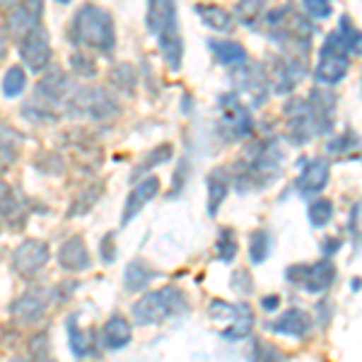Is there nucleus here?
<instances>
[{"label": "nucleus", "instance_id": "1", "mask_svg": "<svg viewBox=\"0 0 362 362\" xmlns=\"http://www.w3.org/2000/svg\"><path fill=\"white\" fill-rule=\"evenodd\" d=\"M288 140L295 145H307L314 138L334 131L336 95L324 90V85L309 92V97H293L283 107Z\"/></svg>", "mask_w": 362, "mask_h": 362}, {"label": "nucleus", "instance_id": "2", "mask_svg": "<svg viewBox=\"0 0 362 362\" xmlns=\"http://www.w3.org/2000/svg\"><path fill=\"white\" fill-rule=\"evenodd\" d=\"M285 150L280 148V140L276 136L261 138L254 145L244 150L235 169L230 172L232 184L239 194L249 191H264L283 174Z\"/></svg>", "mask_w": 362, "mask_h": 362}, {"label": "nucleus", "instance_id": "3", "mask_svg": "<svg viewBox=\"0 0 362 362\" xmlns=\"http://www.w3.org/2000/svg\"><path fill=\"white\" fill-rule=\"evenodd\" d=\"M264 32L283 54H293L300 58H309L314 37V20L295 8L293 3H283L273 10H266Z\"/></svg>", "mask_w": 362, "mask_h": 362}, {"label": "nucleus", "instance_id": "4", "mask_svg": "<svg viewBox=\"0 0 362 362\" xmlns=\"http://www.w3.org/2000/svg\"><path fill=\"white\" fill-rule=\"evenodd\" d=\"M75 85L66 70L46 68L44 78L34 87V95L22 104V116L32 124H56L66 116V104Z\"/></svg>", "mask_w": 362, "mask_h": 362}, {"label": "nucleus", "instance_id": "5", "mask_svg": "<svg viewBox=\"0 0 362 362\" xmlns=\"http://www.w3.org/2000/svg\"><path fill=\"white\" fill-rule=\"evenodd\" d=\"M68 37L78 49L95 51V54L112 58L116 51V25L109 10L102 5L85 3L75 10L68 25Z\"/></svg>", "mask_w": 362, "mask_h": 362}, {"label": "nucleus", "instance_id": "6", "mask_svg": "<svg viewBox=\"0 0 362 362\" xmlns=\"http://www.w3.org/2000/svg\"><path fill=\"white\" fill-rule=\"evenodd\" d=\"M145 25L157 39L167 68L172 73H179L181 66H184V39H181L177 0H148Z\"/></svg>", "mask_w": 362, "mask_h": 362}, {"label": "nucleus", "instance_id": "7", "mask_svg": "<svg viewBox=\"0 0 362 362\" xmlns=\"http://www.w3.org/2000/svg\"><path fill=\"white\" fill-rule=\"evenodd\" d=\"M189 312V295L181 288L165 285L160 290H150L133 305L131 314L138 326H160L165 321Z\"/></svg>", "mask_w": 362, "mask_h": 362}, {"label": "nucleus", "instance_id": "8", "mask_svg": "<svg viewBox=\"0 0 362 362\" xmlns=\"http://www.w3.org/2000/svg\"><path fill=\"white\" fill-rule=\"evenodd\" d=\"M121 114L119 102L104 87H78L75 85L73 95L66 104V116L70 119H85L95 124H107Z\"/></svg>", "mask_w": 362, "mask_h": 362}, {"label": "nucleus", "instance_id": "9", "mask_svg": "<svg viewBox=\"0 0 362 362\" xmlns=\"http://www.w3.org/2000/svg\"><path fill=\"white\" fill-rule=\"evenodd\" d=\"M220 119H218V133L225 143H242L249 136H254V119L251 109L242 102V97L235 92H225L218 97Z\"/></svg>", "mask_w": 362, "mask_h": 362}, {"label": "nucleus", "instance_id": "10", "mask_svg": "<svg viewBox=\"0 0 362 362\" xmlns=\"http://www.w3.org/2000/svg\"><path fill=\"white\" fill-rule=\"evenodd\" d=\"M266 75L268 90L276 92V95H290L295 92V87L300 85V80L307 73V58L293 56V54H271L261 63Z\"/></svg>", "mask_w": 362, "mask_h": 362}, {"label": "nucleus", "instance_id": "11", "mask_svg": "<svg viewBox=\"0 0 362 362\" xmlns=\"http://www.w3.org/2000/svg\"><path fill=\"white\" fill-rule=\"evenodd\" d=\"M350 73V54L343 46L341 37L331 32L319 46L317 66H314V80L324 87H336L341 80H346Z\"/></svg>", "mask_w": 362, "mask_h": 362}, {"label": "nucleus", "instance_id": "12", "mask_svg": "<svg viewBox=\"0 0 362 362\" xmlns=\"http://www.w3.org/2000/svg\"><path fill=\"white\" fill-rule=\"evenodd\" d=\"M208 314L213 321H225V326L220 329V338L227 343H237L251 336L254 331V312L247 302H225V300H213L208 307Z\"/></svg>", "mask_w": 362, "mask_h": 362}, {"label": "nucleus", "instance_id": "13", "mask_svg": "<svg viewBox=\"0 0 362 362\" xmlns=\"http://www.w3.org/2000/svg\"><path fill=\"white\" fill-rule=\"evenodd\" d=\"M338 278L336 264H331V259L317 261V264H293L285 271V280L293 288L305 290L309 295H324L326 290L334 288Z\"/></svg>", "mask_w": 362, "mask_h": 362}, {"label": "nucleus", "instance_id": "14", "mask_svg": "<svg viewBox=\"0 0 362 362\" xmlns=\"http://www.w3.org/2000/svg\"><path fill=\"white\" fill-rule=\"evenodd\" d=\"M56 302V290L54 288H44V285H34V288L25 290L17 300L10 305V317H13L17 324L29 326L37 324L46 317L49 307Z\"/></svg>", "mask_w": 362, "mask_h": 362}, {"label": "nucleus", "instance_id": "15", "mask_svg": "<svg viewBox=\"0 0 362 362\" xmlns=\"http://www.w3.org/2000/svg\"><path fill=\"white\" fill-rule=\"evenodd\" d=\"M230 83H232V92L239 97H247L251 107H261L268 99V95H271L261 63L254 66V63L244 61L242 66H235L230 70Z\"/></svg>", "mask_w": 362, "mask_h": 362}, {"label": "nucleus", "instance_id": "16", "mask_svg": "<svg viewBox=\"0 0 362 362\" xmlns=\"http://www.w3.org/2000/svg\"><path fill=\"white\" fill-rule=\"evenodd\" d=\"M49 261H51V247L44 239H25L22 244H17L13 256H10L13 271L25 280L37 278Z\"/></svg>", "mask_w": 362, "mask_h": 362}, {"label": "nucleus", "instance_id": "17", "mask_svg": "<svg viewBox=\"0 0 362 362\" xmlns=\"http://www.w3.org/2000/svg\"><path fill=\"white\" fill-rule=\"evenodd\" d=\"M17 54H20V61L25 63L27 70L32 73H44L46 68L51 66V58H54V51H51V37L46 32L44 25H39L37 29L22 37L17 42Z\"/></svg>", "mask_w": 362, "mask_h": 362}, {"label": "nucleus", "instance_id": "18", "mask_svg": "<svg viewBox=\"0 0 362 362\" xmlns=\"http://www.w3.org/2000/svg\"><path fill=\"white\" fill-rule=\"evenodd\" d=\"M44 0H20L5 15V34L15 42L27 37L32 29L44 25Z\"/></svg>", "mask_w": 362, "mask_h": 362}, {"label": "nucleus", "instance_id": "19", "mask_svg": "<svg viewBox=\"0 0 362 362\" xmlns=\"http://www.w3.org/2000/svg\"><path fill=\"white\" fill-rule=\"evenodd\" d=\"M302 172L300 177L295 181V191L300 194L302 198H312L321 194V191L329 186V179H331V162L326 157H312V160L302 162Z\"/></svg>", "mask_w": 362, "mask_h": 362}, {"label": "nucleus", "instance_id": "20", "mask_svg": "<svg viewBox=\"0 0 362 362\" xmlns=\"http://www.w3.org/2000/svg\"><path fill=\"white\" fill-rule=\"evenodd\" d=\"M266 329L271 331V334L302 341V338H307L309 331L314 329V319H312V314L305 312V309L290 307V309H285L283 314H278L273 321H266Z\"/></svg>", "mask_w": 362, "mask_h": 362}, {"label": "nucleus", "instance_id": "21", "mask_svg": "<svg viewBox=\"0 0 362 362\" xmlns=\"http://www.w3.org/2000/svg\"><path fill=\"white\" fill-rule=\"evenodd\" d=\"M160 186H162V181H160V177H155V174L140 179L138 184L133 186L131 194H128V198H126L124 213H121V227H126L133 218H138L140 210H143L157 194H160Z\"/></svg>", "mask_w": 362, "mask_h": 362}, {"label": "nucleus", "instance_id": "22", "mask_svg": "<svg viewBox=\"0 0 362 362\" xmlns=\"http://www.w3.org/2000/svg\"><path fill=\"white\" fill-rule=\"evenodd\" d=\"M58 266H61V271H68V273L90 271L92 256H90V249H87L83 235H73L61 244V249H58Z\"/></svg>", "mask_w": 362, "mask_h": 362}, {"label": "nucleus", "instance_id": "23", "mask_svg": "<svg viewBox=\"0 0 362 362\" xmlns=\"http://www.w3.org/2000/svg\"><path fill=\"white\" fill-rule=\"evenodd\" d=\"M131 341H133V329L126 317L114 314V317L104 321L102 331H99V346L104 350H112V353L114 350H124Z\"/></svg>", "mask_w": 362, "mask_h": 362}, {"label": "nucleus", "instance_id": "24", "mask_svg": "<svg viewBox=\"0 0 362 362\" xmlns=\"http://www.w3.org/2000/svg\"><path fill=\"white\" fill-rule=\"evenodd\" d=\"M66 336H68V348L75 358H90L95 355V331H85L78 324V314H70L66 319Z\"/></svg>", "mask_w": 362, "mask_h": 362}, {"label": "nucleus", "instance_id": "25", "mask_svg": "<svg viewBox=\"0 0 362 362\" xmlns=\"http://www.w3.org/2000/svg\"><path fill=\"white\" fill-rule=\"evenodd\" d=\"M162 273L157 271L148 264V261L143 259H133L126 264V271H124V288L126 293H140V290H145L150 283H153L155 278H160Z\"/></svg>", "mask_w": 362, "mask_h": 362}, {"label": "nucleus", "instance_id": "26", "mask_svg": "<svg viewBox=\"0 0 362 362\" xmlns=\"http://www.w3.org/2000/svg\"><path fill=\"white\" fill-rule=\"evenodd\" d=\"M230 186H232L230 169H213V172L208 174L206 189H208V215L210 218L218 215L220 206H223L227 194H230Z\"/></svg>", "mask_w": 362, "mask_h": 362}, {"label": "nucleus", "instance_id": "27", "mask_svg": "<svg viewBox=\"0 0 362 362\" xmlns=\"http://www.w3.org/2000/svg\"><path fill=\"white\" fill-rule=\"evenodd\" d=\"M208 49L213 51L215 61H218L220 66H227V68L242 66L244 61H249L247 49H244L239 42H232V39H210Z\"/></svg>", "mask_w": 362, "mask_h": 362}, {"label": "nucleus", "instance_id": "28", "mask_svg": "<svg viewBox=\"0 0 362 362\" xmlns=\"http://www.w3.org/2000/svg\"><path fill=\"white\" fill-rule=\"evenodd\" d=\"M194 10H196V15L201 17L203 25L210 27L213 32H230L232 25H235V17H232V13H227L223 5L198 3Z\"/></svg>", "mask_w": 362, "mask_h": 362}, {"label": "nucleus", "instance_id": "29", "mask_svg": "<svg viewBox=\"0 0 362 362\" xmlns=\"http://www.w3.org/2000/svg\"><path fill=\"white\" fill-rule=\"evenodd\" d=\"M25 215V201L17 194L8 181L0 179V220L5 223H17Z\"/></svg>", "mask_w": 362, "mask_h": 362}, {"label": "nucleus", "instance_id": "30", "mask_svg": "<svg viewBox=\"0 0 362 362\" xmlns=\"http://www.w3.org/2000/svg\"><path fill=\"white\" fill-rule=\"evenodd\" d=\"M273 251V235L264 227H259V230L251 232L249 237V261L254 266H261L268 261V256H271Z\"/></svg>", "mask_w": 362, "mask_h": 362}, {"label": "nucleus", "instance_id": "31", "mask_svg": "<svg viewBox=\"0 0 362 362\" xmlns=\"http://www.w3.org/2000/svg\"><path fill=\"white\" fill-rule=\"evenodd\" d=\"M172 155H174V148H172L169 143L157 145V148H153L148 155H145V160H140V162H138V167L133 169L131 179H133V181H138L140 177H143V174L153 172L155 167H160V165H165V162L172 160Z\"/></svg>", "mask_w": 362, "mask_h": 362}, {"label": "nucleus", "instance_id": "32", "mask_svg": "<svg viewBox=\"0 0 362 362\" xmlns=\"http://www.w3.org/2000/svg\"><path fill=\"white\" fill-rule=\"evenodd\" d=\"M27 73L22 66H10L5 70L3 80H0V92L8 99H17L27 92Z\"/></svg>", "mask_w": 362, "mask_h": 362}, {"label": "nucleus", "instance_id": "33", "mask_svg": "<svg viewBox=\"0 0 362 362\" xmlns=\"http://www.w3.org/2000/svg\"><path fill=\"white\" fill-rule=\"evenodd\" d=\"M336 34L341 37V42H343V46H346V51L350 54V58H358L360 51H362V37H360L358 25H355V22L350 20L348 15H343L341 20H338Z\"/></svg>", "mask_w": 362, "mask_h": 362}, {"label": "nucleus", "instance_id": "34", "mask_svg": "<svg viewBox=\"0 0 362 362\" xmlns=\"http://www.w3.org/2000/svg\"><path fill=\"white\" fill-rule=\"evenodd\" d=\"M268 0H239L235 8V20L244 27H256L266 13Z\"/></svg>", "mask_w": 362, "mask_h": 362}, {"label": "nucleus", "instance_id": "35", "mask_svg": "<svg viewBox=\"0 0 362 362\" xmlns=\"http://www.w3.org/2000/svg\"><path fill=\"white\" fill-rule=\"evenodd\" d=\"M109 85L114 87L116 92H124V95H133L138 85V70L131 66V63H121L112 70L109 75Z\"/></svg>", "mask_w": 362, "mask_h": 362}, {"label": "nucleus", "instance_id": "36", "mask_svg": "<svg viewBox=\"0 0 362 362\" xmlns=\"http://www.w3.org/2000/svg\"><path fill=\"white\" fill-rule=\"evenodd\" d=\"M68 66H70V70H73V75H78L80 80H92V78H97V73H99L95 56L85 49L73 51L68 58Z\"/></svg>", "mask_w": 362, "mask_h": 362}, {"label": "nucleus", "instance_id": "37", "mask_svg": "<svg viewBox=\"0 0 362 362\" xmlns=\"http://www.w3.org/2000/svg\"><path fill=\"white\" fill-rule=\"evenodd\" d=\"M102 196H104V186H102V184H90V186H85V189L78 194V198L73 201V208L68 210V215H70V218H78V215L90 213V210L97 206V201H99Z\"/></svg>", "mask_w": 362, "mask_h": 362}, {"label": "nucleus", "instance_id": "38", "mask_svg": "<svg viewBox=\"0 0 362 362\" xmlns=\"http://www.w3.org/2000/svg\"><path fill=\"white\" fill-rule=\"evenodd\" d=\"M17 153H20V136L10 131L8 126L0 128V172L15 165Z\"/></svg>", "mask_w": 362, "mask_h": 362}, {"label": "nucleus", "instance_id": "39", "mask_svg": "<svg viewBox=\"0 0 362 362\" xmlns=\"http://www.w3.org/2000/svg\"><path fill=\"white\" fill-rule=\"evenodd\" d=\"M215 254H218V259L223 261V264H232V261L237 259L239 244H237L235 230H230V227H223V230L218 232V239H215Z\"/></svg>", "mask_w": 362, "mask_h": 362}, {"label": "nucleus", "instance_id": "40", "mask_svg": "<svg viewBox=\"0 0 362 362\" xmlns=\"http://www.w3.org/2000/svg\"><path fill=\"white\" fill-rule=\"evenodd\" d=\"M307 218H309V223H312V227L321 230V227H326L334 220V203L326 201V198H314L307 208Z\"/></svg>", "mask_w": 362, "mask_h": 362}, {"label": "nucleus", "instance_id": "41", "mask_svg": "<svg viewBox=\"0 0 362 362\" xmlns=\"http://www.w3.org/2000/svg\"><path fill=\"white\" fill-rule=\"evenodd\" d=\"M358 145H360L358 133L346 131V133H341V136H336L334 140H329L326 150H329V155H343V153H353V150H358Z\"/></svg>", "mask_w": 362, "mask_h": 362}, {"label": "nucleus", "instance_id": "42", "mask_svg": "<svg viewBox=\"0 0 362 362\" xmlns=\"http://www.w3.org/2000/svg\"><path fill=\"white\" fill-rule=\"evenodd\" d=\"M309 20H326L334 13V0H302Z\"/></svg>", "mask_w": 362, "mask_h": 362}, {"label": "nucleus", "instance_id": "43", "mask_svg": "<svg viewBox=\"0 0 362 362\" xmlns=\"http://www.w3.org/2000/svg\"><path fill=\"white\" fill-rule=\"evenodd\" d=\"M232 290L239 293V295H251V293H254V280H251L249 271L237 268V271L232 273Z\"/></svg>", "mask_w": 362, "mask_h": 362}, {"label": "nucleus", "instance_id": "44", "mask_svg": "<svg viewBox=\"0 0 362 362\" xmlns=\"http://www.w3.org/2000/svg\"><path fill=\"white\" fill-rule=\"evenodd\" d=\"M99 259H102V264H114L116 261V235L114 232H107V235L102 237V242H99Z\"/></svg>", "mask_w": 362, "mask_h": 362}, {"label": "nucleus", "instance_id": "45", "mask_svg": "<svg viewBox=\"0 0 362 362\" xmlns=\"http://www.w3.org/2000/svg\"><path fill=\"white\" fill-rule=\"evenodd\" d=\"M29 355H32L34 360H46L51 355V348H49V336L46 334H39L32 338V343H29Z\"/></svg>", "mask_w": 362, "mask_h": 362}, {"label": "nucleus", "instance_id": "46", "mask_svg": "<svg viewBox=\"0 0 362 362\" xmlns=\"http://www.w3.org/2000/svg\"><path fill=\"white\" fill-rule=\"evenodd\" d=\"M348 232L353 237V247H355V254L360 249V203H355L353 210H350V223H348Z\"/></svg>", "mask_w": 362, "mask_h": 362}, {"label": "nucleus", "instance_id": "47", "mask_svg": "<svg viewBox=\"0 0 362 362\" xmlns=\"http://www.w3.org/2000/svg\"><path fill=\"white\" fill-rule=\"evenodd\" d=\"M254 358L256 360H278L280 353L276 348H268L264 341H259V338H256V341H254Z\"/></svg>", "mask_w": 362, "mask_h": 362}, {"label": "nucleus", "instance_id": "48", "mask_svg": "<svg viewBox=\"0 0 362 362\" xmlns=\"http://www.w3.org/2000/svg\"><path fill=\"white\" fill-rule=\"evenodd\" d=\"M341 244H343V239H341V237H326L321 251H324L326 259H331V256H336L338 251H341Z\"/></svg>", "mask_w": 362, "mask_h": 362}, {"label": "nucleus", "instance_id": "49", "mask_svg": "<svg viewBox=\"0 0 362 362\" xmlns=\"http://www.w3.org/2000/svg\"><path fill=\"white\" fill-rule=\"evenodd\" d=\"M261 307H264L266 312H273V309H278V307H280V297H278V295H266V297H261Z\"/></svg>", "mask_w": 362, "mask_h": 362}, {"label": "nucleus", "instance_id": "50", "mask_svg": "<svg viewBox=\"0 0 362 362\" xmlns=\"http://www.w3.org/2000/svg\"><path fill=\"white\" fill-rule=\"evenodd\" d=\"M5 56H8V34H5V27L0 25V63Z\"/></svg>", "mask_w": 362, "mask_h": 362}, {"label": "nucleus", "instance_id": "51", "mask_svg": "<svg viewBox=\"0 0 362 362\" xmlns=\"http://www.w3.org/2000/svg\"><path fill=\"white\" fill-rule=\"evenodd\" d=\"M17 3H20V0H0V10H10Z\"/></svg>", "mask_w": 362, "mask_h": 362}, {"label": "nucleus", "instance_id": "52", "mask_svg": "<svg viewBox=\"0 0 362 362\" xmlns=\"http://www.w3.org/2000/svg\"><path fill=\"white\" fill-rule=\"evenodd\" d=\"M350 288H353V290H355V293H358V290H360V278H355V280H353V283H350Z\"/></svg>", "mask_w": 362, "mask_h": 362}, {"label": "nucleus", "instance_id": "53", "mask_svg": "<svg viewBox=\"0 0 362 362\" xmlns=\"http://www.w3.org/2000/svg\"><path fill=\"white\" fill-rule=\"evenodd\" d=\"M56 3H61V5H70L73 0H56Z\"/></svg>", "mask_w": 362, "mask_h": 362}]
</instances>
